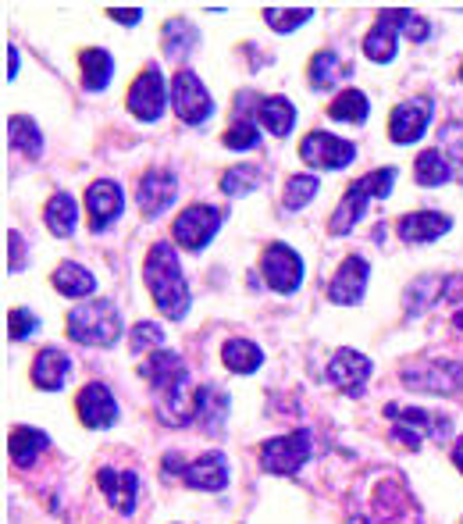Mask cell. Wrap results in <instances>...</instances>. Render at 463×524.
Here are the masks:
<instances>
[{
	"label": "cell",
	"instance_id": "43",
	"mask_svg": "<svg viewBox=\"0 0 463 524\" xmlns=\"http://www.w3.org/2000/svg\"><path fill=\"white\" fill-rule=\"evenodd\" d=\"M392 18H396L399 33H407L414 43H424V40H428V36H431V25H428V18L414 15V11H407V8H392Z\"/></svg>",
	"mask_w": 463,
	"mask_h": 524
},
{
	"label": "cell",
	"instance_id": "4",
	"mask_svg": "<svg viewBox=\"0 0 463 524\" xmlns=\"http://www.w3.org/2000/svg\"><path fill=\"white\" fill-rule=\"evenodd\" d=\"M385 418L392 421V439L407 443L410 450H421L424 439L442 443L453 432V421L442 414H428L421 407H399V403H385Z\"/></svg>",
	"mask_w": 463,
	"mask_h": 524
},
{
	"label": "cell",
	"instance_id": "8",
	"mask_svg": "<svg viewBox=\"0 0 463 524\" xmlns=\"http://www.w3.org/2000/svg\"><path fill=\"white\" fill-rule=\"evenodd\" d=\"M221 222H225V211H218V207H211V204H193L175 218L171 236H175L179 246H186V250L196 254V250H204V246L218 236Z\"/></svg>",
	"mask_w": 463,
	"mask_h": 524
},
{
	"label": "cell",
	"instance_id": "12",
	"mask_svg": "<svg viewBox=\"0 0 463 524\" xmlns=\"http://www.w3.org/2000/svg\"><path fill=\"white\" fill-rule=\"evenodd\" d=\"M164 100H168L164 75L157 65H150L147 72L129 86V111L139 118V122H157V118L164 115Z\"/></svg>",
	"mask_w": 463,
	"mask_h": 524
},
{
	"label": "cell",
	"instance_id": "25",
	"mask_svg": "<svg viewBox=\"0 0 463 524\" xmlns=\"http://www.w3.org/2000/svg\"><path fill=\"white\" fill-rule=\"evenodd\" d=\"M50 282H54L57 293L68 296V300H86V296L97 293V279H93V271L82 268V264H75V261L57 264L54 279Z\"/></svg>",
	"mask_w": 463,
	"mask_h": 524
},
{
	"label": "cell",
	"instance_id": "34",
	"mask_svg": "<svg viewBox=\"0 0 463 524\" xmlns=\"http://www.w3.org/2000/svg\"><path fill=\"white\" fill-rule=\"evenodd\" d=\"M439 150L446 157L453 179L463 186V122H446L439 129Z\"/></svg>",
	"mask_w": 463,
	"mask_h": 524
},
{
	"label": "cell",
	"instance_id": "13",
	"mask_svg": "<svg viewBox=\"0 0 463 524\" xmlns=\"http://www.w3.org/2000/svg\"><path fill=\"white\" fill-rule=\"evenodd\" d=\"M431 115H435L431 97H417V100H407V104H399L396 111L389 115V136H392V143L407 147V143L421 140L424 132H428V125H431Z\"/></svg>",
	"mask_w": 463,
	"mask_h": 524
},
{
	"label": "cell",
	"instance_id": "50",
	"mask_svg": "<svg viewBox=\"0 0 463 524\" xmlns=\"http://www.w3.org/2000/svg\"><path fill=\"white\" fill-rule=\"evenodd\" d=\"M453 325H456V328H463V311H460V314H456V318H453Z\"/></svg>",
	"mask_w": 463,
	"mask_h": 524
},
{
	"label": "cell",
	"instance_id": "19",
	"mask_svg": "<svg viewBox=\"0 0 463 524\" xmlns=\"http://www.w3.org/2000/svg\"><path fill=\"white\" fill-rule=\"evenodd\" d=\"M97 485L107 496L114 510L122 517L136 514V500H139V478L136 471H114V467H100L97 471Z\"/></svg>",
	"mask_w": 463,
	"mask_h": 524
},
{
	"label": "cell",
	"instance_id": "11",
	"mask_svg": "<svg viewBox=\"0 0 463 524\" xmlns=\"http://www.w3.org/2000/svg\"><path fill=\"white\" fill-rule=\"evenodd\" d=\"M300 157L310 168H321V172H339L346 164H353L357 147L350 140H339V136H328V132H310L300 143Z\"/></svg>",
	"mask_w": 463,
	"mask_h": 524
},
{
	"label": "cell",
	"instance_id": "52",
	"mask_svg": "<svg viewBox=\"0 0 463 524\" xmlns=\"http://www.w3.org/2000/svg\"><path fill=\"white\" fill-rule=\"evenodd\" d=\"M364 524H371V521H364Z\"/></svg>",
	"mask_w": 463,
	"mask_h": 524
},
{
	"label": "cell",
	"instance_id": "38",
	"mask_svg": "<svg viewBox=\"0 0 463 524\" xmlns=\"http://www.w3.org/2000/svg\"><path fill=\"white\" fill-rule=\"evenodd\" d=\"M260 186V172L253 164H236V168H228L221 175V189H225L228 197H243V193H253Z\"/></svg>",
	"mask_w": 463,
	"mask_h": 524
},
{
	"label": "cell",
	"instance_id": "31",
	"mask_svg": "<svg viewBox=\"0 0 463 524\" xmlns=\"http://www.w3.org/2000/svg\"><path fill=\"white\" fill-rule=\"evenodd\" d=\"M161 40H164V58H168V61H182L189 50L200 43V33H196V29L186 22V18H171V22L164 25Z\"/></svg>",
	"mask_w": 463,
	"mask_h": 524
},
{
	"label": "cell",
	"instance_id": "5",
	"mask_svg": "<svg viewBox=\"0 0 463 524\" xmlns=\"http://www.w3.org/2000/svg\"><path fill=\"white\" fill-rule=\"evenodd\" d=\"M161 475H179L189 489H200V492H221L228 485V464L218 450L204 453L200 460L193 464H182L179 453H168L161 460Z\"/></svg>",
	"mask_w": 463,
	"mask_h": 524
},
{
	"label": "cell",
	"instance_id": "3",
	"mask_svg": "<svg viewBox=\"0 0 463 524\" xmlns=\"http://www.w3.org/2000/svg\"><path fill=\"white\" fill-rule=\"evenodd\" d=\"M68 336L82 346H114L122 336V314L107 300L79 303L68 311Z\"/></svg>",
	"mask_w": 463,
	"mask_h": 524
},
{
	"label": "cell",
	"instance_id": "39",
	"mask_svg": "<svg viewBox=\"0 0 463 524\" xmlns=\"http://www.w3.org/2000/svg\"><path fill=\"white\" fill-rule=\"evenodd\" d=\"M442 296V282L439 279H421L407 289V318H417L431 307V300Z\"/></svg>",
	"mask_w": 463,
	"mask_h": 524
},
{
	"label": "cell",
	"instance_id": "42",
	"mask_svg": "<svg viewBox=\"0 0 463 524\" xmlns=\"http://www.w3.org/2000/svg\"><path fill=\"white\" fill-rule=\"evenodd\" d=\"M310 15H314L310 8H293V11L264 8V18H268V25L275 29V33H296L303 22H310Z\"/></svg>",
	"mask_w": 463,
	"mask_h": 524
},
{
	"label": "cell",
	"instance_id": "20",
	"mask_svg": "<svg viewBox=\"0 0 463 524\" xmlns=\"http://www.w3.org/2000/svg\"><path fill=\"white\" fill-rule=\"evenodd\" d=\"M396 229L403 243H431V239L446 236V232L453 229V222L439 211H414V214H407V218H399Z\"/></svg>",
	"mask_w": 463,
	"mask_h": 524
},
{
	"label": "cell",
	"instance_id": "40",
	"mask_svg": "<svg viewBox=\"0 0 463 524\" xmlns=\"http://www.w3.org/2000/svg\"><path fill=\"white\" fill-rule=\"evenodd\" d=\"M257 143H260V136H257V125H253V118L239 115L236 122L228 125V132H225V147L228 150H253Z\"/></svg>",
	"mask_w": 463,
	"mask_h": 524
},
{
	"label": "cell",
	"instance_id": "48",
	"mask_svg": "<svg viewBox=\"0 0 463 524\" xmlns=\"http://www.w3.org/2000/svg\"><path fill=\"white\" fill-rule=\"evenodd\" d=\"M18 75V50L8 47V79H15Z\"/></svg>",
	"mask_w": 463,
	"mask_h": 524
},
{
	"label": "cell",
	"instance_id": "29",
	"mask_svg": "<svg viewBox=\"0 0 463 524\" xmlns=\"http://www.w3.org/2000/svg\"><path fill=\"white\" fill-rule=\"evenodd\" d=\"M257 118H260V125L271 132V136H289L293 132V125H296V107L289 104L285 97H264L257 104Z\"/></svg>",
	"mask_w": 463,
	"mask_h": 524
},
{
	"label": "cell",
	"instance_id": "33",
	"mask_svg": "<svg viewBox=\"0 0 463 524\" xmlns=\"http://www.w3.org/2000/svg\"><path fill=\"white\" fill-rule=\"evenodd\" d=\"M367 115H371V104H367V97L360 90H346L339 93V97L332 100V107H328V118L332 122H353V125H364Z\"/></svg>",
	"mask_w": 463,
	"mask_h": 524
},
{
	"label": "cell",
	"instance_id": "6",
	"mask_svg": "<svg viewBox=\"0 0 463 524\" xmlns=\"http://www.w3.org/2000/svg\"><path fill=\"white\" fill-rule=\"evenodd\" d=\"M310 457V432L307 428H296L289 435H278V439H268L260 446V467L268 475L278 478H293L300 475V467L307 464Z\"/></svg>",
	"mask_w": 463,
	"mask_h": 524
},
{
	"label": "cell",
	"instance_id": "27",
	"mask_svg": "<svg viewBox=\"0 0 463 524\" xmlns=\"http://www.w3.org/2000/svg\"><path fill=\"white\" fill-rule=\"evenodd\" d=\"M8 450H11V460H15L18 467H33L36 457H40L43 450H50V435L40 432V428H33V425H22L11 432Z\"/></svg>",
	"mask_w": 463,
	"mask_h": 524
},
{
	"label": "cell",
	"instance_id": "26",
	"mask_svg": "<svg viewBox=\"0 0 463 524\" xmlns=\"http://www.w3.org/2000/svg\"><path fill=\"white\" fill-rule=\"evenodd\" d=\"M43 222H47L50 236L68 239L75 232V222H79V204H75L72 193H54L43 207Z\"/></svg>",
	"mask_w": 463,
	"mask_h": 524
},
{
	"label": "cell",
	"instance_id": "41",
	"mask_svg": "<svg viewBox=\"0 0 463 524\" xmlns=\"http://www.w3.org/2000/svg\"><path fill=\"white\" fill-rule=\"evenodd\" d=\"M129 346L132 353H147V350H164V328L154 325V321H139L136 328H132L129 336Z\"/></svg>",
	"mask_w": 463,
	"mask_h": 524
},
{
	"label": "cell",
	"instance_id": "23",
	"mask_svg": "<svg viewBox=\"0 0 463 524\" xmlns=\"http://www.w3.org/2000/svg\"><path fill=\"white\" fill-rule=\"evenodd\" d=\"M225 418H228V396L214 385H204V389H196V403H193V421L204 428L207 435H218L225 428Z\"/></svg>",
	"mask_w": 463,
	"mask_h": 524
},
{
	"label": "cell",
	"instance_id": "15",
	"mask_svg": "<svg viewBox=\"0 0 463 524\" xmlns=\"http://www.w3.org/2000/svg\"><path fill=\"white\" fill-rule=\"evenodd\" d=\"M175 197H179V182H175L171 172H164V168H150V172L139 179L136 200H139V211L147 214V218H161V214L175 204Z\"/></svg>",
	"mask_w": 463,
	"mask_h": 524
},
{
	"label": "cell",
	"instance_id": "51",
	"mask_svg": "<svg viewBox=\"0 0 463 524\" xmlns=\"http://www.w3.org/2000/svg\"><path fill=\"white\" fill-rule=\"evenodd\" d=\"M460 79H463V68H460Z\"/></svg>",
	"mask_w": 463,
	"mask_h": 524
},
{
	"label": "cell",
	"instance_id": "22",
	"mask_svg": "<svg viewBox=\"0 0 463 524\" xmlns=\"http://www.w3.org/2000/svg\"><path fill=\"white\" fill-rule=\"evenodd\" d=\"M396 43H399V25L396 18H392V11H378V22H374V29L364 36V54L374 61V65H389L392 58H396Z\"/></svg>",
	"mask_w": 463,
	"mask_h": 524
},
{
	"label": "cell",
	"instance_id": "7",
	"mask_svg": "<svg viewBox=\"0 0 463 524\" xmlns=\"http://www.w3.org/2000/svg\"><path fill=\"white\" fill-rule=\"evenodd\" d=\"M403 385L417 393L453 396L463 393V361H424L403 368Z\"/></svg>",
	"mask_w": 463,
	"mask_h": 524
},
{
	"label": "cell",
	"instance_id": "32",
	"mask_svg": "<svg viewBox=\"0 0 463 524\" xmlns=\"http://www.w3.org/2000/svg\"><path fill=\"white\" fill-rule=\"evenodd\" d=\"M8 132H11V147L22 150L29 161H36V157L43 154V132L29 115H11Z\"/></svg>",
	"mask_w": 463,
	"mask_h": 524
},
{
	"label": "cell",
	"instance_id": "47",
	"mask_svg": "<svg viewBox=\"0 0 463 524\" xmlns=\"http://www.w3.org/2000/svg\"><path fill=\"white\" fill-rule=\"evenodd\" d=\"M107 18H114V22H122V25H136L139 18H143V11L139 8H107Z\"/></svg>",
	"mask_w": 463,
	"mask_h": 524
},
{
	"label": "cell",
	"instance_id": "1",
	"mask_svg": "<svg viewBox=\"0 0 463 524\" xmlns=\"http://www.w3.org/2000/svg\"><path fill=\"white\" fill-rule=\"evenodd\" d=\"M139 375L147 378L150 389H154L157 400V414H161L164 425L182 428L193 421V378L189 368L175 350H157L147 357V364H139Z\"/></svg>",
	"mask_w": 463,
	"mask_h": 524
},
{
	"label": "cell",
	"instance_id": "37",
	"mask_svg": "<svg viewBox=\"0 0 463 524\" xmlns=\"http://www.w3.org/2000/svg\"><path fill=\"white\" fill-rule=\"evenodd\" d=\"M317 175H293V179L285 182V193H282V207L285 211H300V207H307L310 200L317 197Z\"/></svg>",
	"mask_w": 463,
	"mask_h": 524
},
{
	"label": "cell",
	"instance_id": "46",
	"mask_svg": "<svg viewBox=\"0 0 463 524\" xmlns=\"http://www.w3.org/2000/svg\"><path fill=\"white\" fill-rule=\"evenodd\" d=\"M442 300H449V303L463 300V275H449V279H442Z\"/></svg>",
	"mask_w": 463,
	"mask_h": 524
},
{
	"label": "cell",
	"instance_id": "28",
	"mask_svg": "<svg viewBox=\"0 0 463 524\" xmlns=\"http://www.w3.org/2000/svg\"><path fill=\"white\" fill-rule=\"evenodd\" d=\"M79 68H82V86L90 93H100V90H107V82H111V75H114V61H111V54L107 50H100V47H86L79 54Z\"/></svg>",
	"mask_w": 463,
	"mask_h": 524
},
{
	"label": "cell",
	"instance_id": "44",
	"mask_svg": "<svg viewBox=\"0 0 463 524\" xmlns=\"http://www.w3.org/2000/svg\"><path fill=\"white\" fill-rule=\"evenodd\" d=\"M40 328V318H36L29 307H15V311L8 314V332L11 339H29Z\"/></svg>",
	"mask_w": 463,
	"mask_h": 524
},
{
	"label": "cell",
	"instance_id": "49",
	"mask_svg": "<svg viewBox=\"0 0 463 524\" xmlns=\"http://www.w3.org/2000/svg\"><path fill=\"white\" fill-rule=\"evenodd\" d=\"M453 464L463 471V435H460V439H456V446H453Z\"/></svg>",
	"mask_w": 463,
	"mask_h": 524
},
{
	"label": "cell",
	"instance_id": "21",
	"mask_svg": "<svg viewBox=\"0 0 463 524\" xmlns=\"http://www.w3.org/2000/svg\"><path fill=\"white\" fill-rule=\"evenodd\" d=\"M68 375H72V361H68L65 350L47 346V350L36 353V361H33V385H36V389L57 393V389L68 382Z\"/></svg>",
	"mask_w": 463,
	"mask_h": 524
},
{
	"label": "cell",
	"instance_id": "10",
	"mask_svg": "<svg viewBox=\"0 0 463 524\" xmlns=\"http://www.w3.org/2000/svg\"><path fill=\"white\" fill-rule=\"evenodd\" d=\"M260 271H264V279H268V289L289 296L296 293L303 282V257L296 254L293 246L271 243L268 250H264V257H260Z\"/></svg>",
	"mask_w": 463,
	"mask_h": 524
},
{
	"label": "cell",
	"instance_id": "14",
	"mask_svg": "<svg viewBox=\"0 0 463 524\" xmlns=\"http://www.w3.org/2000/svg\"><path fill=\"white\" fill-rule=\"evenodd\" d=\"M367 275H371V264H367L364 257L350 254L339 264L335 279L328 282V300L339 303V307H353V303H360L364 300V289H367Z\"/></svg>",
	"mask_w": 463,
	"mask_h": 524
},
{
	"label": "cell",
	"instance_id": "36",
	"mask_svg": "<svg viewBox=\"0 0 463 524\" xmlns=\"http://www.w3.org/2000/svg\"><path fill=\"white\" fill-rule=\"evenodd\" d=\"M342 72H346V68H342L335 50H317L314 58H310V86H314V90H332Z\"/></svg>",
	"mask_w": 463,
	"mask_h": 524
},
{
	"label": "cell",
	"instance_id": "2",
	"mask_svg": "<svg viewBox=\"0 0 463 524\" xmlns=\"http://www.w3.org/2000/svg\"><path fill=\"white\" fill-rule=\"evenodd\" d=\"M143 279H147V289L154 296L157 311L171 321H182L189 311V282L182 279L179 268V254L171 250V243H154L147 254V264H143Z\"/></svg>",
	"mask_w": 463,
	"mask_h": 524
},
{
	"label": "cell",
	"instance_id": "35",
	"mask_svg": "<svg viewBox=\"0 0 463 524\" xmlns=\"http://www.w3.org/2000/svg\"><path fill=\"white\" fill-rule=\"evenodd\" d=\"M414 175L421 186H446L449 179H453V172H449L446 157H442V150H421V157L414 161Z\"/></svg>",
	"mask_w": 463,
	"mask_h": 524
},
{
	"label": "cell",
	"instance_id": "24",
	"mask_svg": "<svg viewBox=\"0 0 463 524\" xmlns=\"http://www.w3.org/2000/svg\"><path fill=\"white\" fill-rule=\"evenodd\" d=\"M367 200H371V193H367V189L360 186V179H357L350 189H346V193H342V204L335 207L332 222H328L332 236H346V232H353V225H357L360 218H364Z\"/></svg>",
	"mask_w": 463,
	"mask_h": 524
},
{
	"label": "cell",
	"instance_id": "17",
	"mask_svg": "<svg viewBox=\"0 0 463 524\" xmlns=\"http://www.w3.org/2000/svg\"><path fill=\"white\" fill-rule=\"evenodd\" d=\"M122 211H125V197H122V186L114 179H100L86 189V214H90L93 232H104Z\"/></svg>",
	"mask_w": 463,
	"mask_h": 524
},
{
	"label": "cell",
	"instance_id": "18",
	"mask_svg": "<svg viewBox=\"0 0 463 524\" xmlns=\"http://www.w3.org/2000/svg\"><path fill=\"white\" fill-rule=\"evenodd\" d=\"M79 421L86 428H111L118 421V400L111 396L104 382H90L79 393Z\"/></svg>",
	"mask_w": 463,
	"mask_h": 524
},
{
	"label": "cell",
	"instance_id": "9",
	"mask_svg": "<svg viewBox=\"0 0 463 524\" xmlns=\"http://www.w3.org/2000/svg\"><path fill=\"white\" fill-rule=\"evenodd\" d=\"M171 107L186 125H204L214 115V100L196 72H179L171 79Z\"/></svg>",
	"mask_w": 463,
	"mask_h": 524
},
{
	"label": "cell",
	"instance_id": "30",
	"mask_svg": "<svg viewBox=\"0 0 463 524\" xmlns=\"http://www.w3.org/2000/svg\"><path fill=\"white\" fill-rule=\"evenodd\" d=\"M221 361L228 364V371H236V375H253V371L264 364V353H260L257 343L250 339H228L221 346Z\"/></svg>",
	"mask_w": 463,
	"mask_h": 524
},
{
	"label": "cell",
	"instance_id": "16",
	"mask_svg": "<svg viewBox=\"0 0 463 524\" xmlns=\"http://www.w3.org/2000/svg\"><path fill=\"white\" fill-rule=\"evenodd\" d=\"M374 364L367 361L364 353L357 350H335L332 364H328V378L335 382V389L346 396H360L364 393L367 378H371Z\"/></svg>",
	"mask_w": 463,
	"mask_h": 524
},
{
	"label": "cell",
	"instance_id": "45",
	"mask_svg": "<svg viewBox=\"0 0 463 524\" xmlns=\"http://www.w3.org/2000/svg\"><path fill=\"white\" fill-rule=\"evenodd\" d=\"M8 246H11L8 271H22L25 268V239L18 236V232H8Z\"/></svg>",
	"mask_w": 463,
	"mask_h": 524
}]
</instances>
